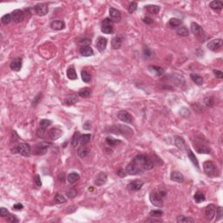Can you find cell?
Instances as JSON below:
<instances>
[{
  "instance_id": "6da1fadb",
  "label": "cell",
  "mask_w": 223,
  "mask_h": 223,
  "mask_svg": "<svg viewBox=\"0 0 223 223\" xmlns=\"http://www.w3.org/2000/svg\"><path fill=\"white\" fill-rule=\"evenodd\" d=\"M153 160L144 154H139L126 166V171L130 175L142 174L144 171H150L154 168Z\"/></svg>"
},
{
  "instance_id": "7a4b0ae2",
  "label": "cell",
  "mask_w": 223,
  "mask_h": 223,
  "mask_svg": "<svg viewBox=\"0 0 223 223\" xmlns=\"http://www.w3.org/2000/svg\"><path fill=\"white\" fill-rule=\"evenodd\" d=\"M11 152L14 154H20L22 156L28 157L31 154V146L26 143H19L12 147Z\"/></svg>"
},
{
  "instance_id": "3957f363",
  "label": "cell",
  "mask_w": 223,
  "mask_h": 223,
  "mask_svg": "<svg viewBox=\"0 0 223 223\" xmlns=\"http://www.w3.org/2000/svg\"><path fill=\"white\" fill-rule=\"evenodd\" d=\"M203 169L206 174L209 177H217L219 174L216 165L211 160H207L203 163Z\"/></svg>"
},
{
  "instance_id": "277c9868",
  "label": "cell",
  "mask_w": 223,
  "mask_h": 223,
  "mask_svg": "<svg viewBox=\"0 0 223 223\" xmlns=\"http://www.w3.org/2000/svg\"><path fill=\"white\" fill-rule=\"evenodd\" d=\"M162 196L157 193V192H153L150 193V196H149V199H150V201L151 203L155 206L157 207H163V200H162Z\"/></svg>"
},
{
  "instance_id": "5b68a950",
  "label": "cell",
  "mask_w": 223,
  "mask_h": 223,
  "mask_svg": "<svg viewBox=\"0 0 223 223\" xmlns=\"http://www.w3.org/2000/svg\"><path fill=\"white\" fill-rule=\"evenodd\" d=\"M112 132H113V134H122V135H127V133L130 134V135L134 134V131L131 128H129L127 126H125L123 125H117V126H115L114 127H112Z\"/></svg>"
},
{
  "instance_id": "8992f818",
  "label": "cell",
  "mask_w": 223,
  "mask_h": 223,
  "mask_svg": "<svg viewBox=\"0 0 223 223\" xmlns=\"http://www.w3.org/2000/svg\"><path fill=\"white\" fill-rule=\"evenodd\" d=\"M51 144L48 142H39L38 144H37L35 150H34V154L37 155H45L48 150V148L50 147Z\"/></svg>"
},
{
  "instance_id": "52a82bcc",
  "label": "cell",
  "mask_w": 223,
  "mask_h": 223,
  "mask_svg": "<svg viewBox=\"0 0 223 223\" xmlns=\"http://www.w3.org/2000/svg\"><path fill=\"white\" fill-rule=\"evenodd\" d=\"M101 32L106 34H111L113 32V25H112V21L111 20V18H106L103 20L102 26H101Z\"/></svg>"
},
{
  "instance_id": "ba28073f",
  "label": "cell",
  "mask_w": 223,
  "mask_h": 223,
  "mask_svg": "<svg viewBox=\"0 0 223 223\" xmlns=\"http://www.w3.org/2000/svg\"><path fill=\"white\" fill-rule=\"evenodd\" d=\"M117 117L125 123H128V124H131L134 120V117L133 115H131L129 112L127 111H125V110H121L118 113H117Z\"/></svg>"
},
{
  "instance_id": "9c48e42d",
  "label": "cell",
  "mask_w": 223,
  "mask_h": 223,
  "mask_svg": "<svg viewBox=\"0 0 223 223\" xmlns=\"http://www.w3.org/2000/svg\"><path fill=\"white\" fill-rule=\"evenodd\" d=\"M144 185V182L140 180V179H135V180H133L131 181L128 185H127V188L129 191H132V192H137L139 190H140L142 188Z\"/></svg>"
},
{
  "instance_id": "30bf717a",
  "label": "cell",
  "mask_w": 223,
  "mask_h": 223,
  "mask_svg": "<svg viewBox=\"0 0 223 223\" xmlns=\"http://www.w3.org/2000/svg\"><path fill=\"white\" fill-rule=\"evenodd\" d=\"M34 11L38 16H45L48 13V6L45 3H39L34 7Z\"/></svg>"
},
{
  "instance_id": "8fae6325",
  "label": "cell",
  "mask_w": 223,
  "mask_h": 223,
  "mask_svg": "<svg viewBox=\"0 0 223 223\" xmlns=\"http://www.w3.org/2000/svg\"><path fill=\"white\" fill-rule=\"evenodd\" d=\"M223 41L222 38H217V39H213L212 41H210L207 44V48L209 50H211L213 52H216L218 49L222 48V46Z\"/></svg>"
},
{
  "instance_id": "7c38bea8",
  "label": "cell",
  "mask_w": 223,
  "mask_h": 223,
  "mask_svg": "<svg viewBox=\"0 0 223 223\" xmlns=\"http://www.w3.org/2000/svg\"><path fill=\"white\" fill-rule=\"evenodd\" d=\"M109 13H110V17H111V20L114 23L120 22L121 20V13L120 11L116 10L115 8H110L109 10Z\"/></svg>"
},
{
  "instance_id": "4fadbf2b",
  "label": "cell",
  "mask_w": 223,
  "mask_h": 223,
  "mask_svg": "<svg viewBox=\"0 0 223 223\" xmlns=\"http://www.w3.org/2000/svg\"><path fill=\"white\" fill-rule=\"evenodd\" d=\"M215 212H216V207L213 204L208 205L206 207V210H205V213H206V216H207V220L212 221L213 217L215 216Z\"/></svg>"
},
{
  "instance_id": "5bb4252c",
  "label": "cell",
  "mask_w": 223,
  "mask_h": 223,
  "mask_svg": "<svg viewBox=\"0 0 223 223\" xmlns=\"http://www.w3.org/2000/svg\"><path fill=\"white\" fill-rule=\"evenodd\" d=\"M107 45V39L104 37H99L97 38V42H96V47L98 48L99 52H103Z\"/></svg>"
},
{
  "instance_id": "9a60e30c",
  "label": "cell",
  "mask_w": 223,
  "mask_h": 223,
  "mask_svg": "<svg viewBox=\"0 0 223 223\" xmlns=\"http://www.w3.org/2000/svg\"><path fill=\"white\" fill-rule=\"evenodd\" d=\"M11 18L12 21H14L15 23H20L22 22L24 19V12L21 10H15L11 13Z\"/></svg>"
},
{
  "instance_id": "2e32d148",
  "label": "cell",
  "mask_w": 223,
  "mask_h": 223,
  "mask_svg": "<svg viewBox=\"0 0 223 223\" xmlns=\"http://www.w3.org/2000/svg\"><path fill=\"white\" fill-rule=\"evenodd\" d=\"M194 147L196 148V151H197L199 154H208L211 152L210 148H209L207 145L201 143V141L198 142L197 144H195V145H194Z\"/></svg>"
},
{
  "instance_id": "e0dca14e",
  "label": "cell",
  "mask_w": 223,
  "mask_h": 223,
  "mask_svg": "<svg viewBox=\"0 0 223 223\" xmlns=\"http://www.w3.org/2000/svg\"><path fill=\"white\" fill-rule=\"evenodd\" d=\"M191 32L193 35L196 36H202L201 34L204 33V31L201 25H199L197 23H192L191 24Z\"/></svg>"
},
{
  "instance_id": "ac0fdd59",
  "label": "cell",
  "mask_w": 223,
  "mask_h": 223,
  "mask_svg": "<svg viewBox=\"0 0 223 223\" xmlns=\"http://www.w3.org/2000/svg\"><path fill=\"white\" fill-rule=\"evenodd\" d=\"M51 28L56 31H61L66 28V24L63 20H53L51 23Z\"/></svg>"
},
{
  "instance_id": "d6986e66",
  "label": "cell",
  "mask_w": 223,
  "mask_h": 223,
  "mask_svg": "<svg viewBox=\"0 0 223 223\" xmlns=\"http://www.w3.org/2000/svg\"><path fill=\"white\" fill-rule=\"evenodd\" d=\"M106 180H107V174L105 173H100V174H98L97 178L94 181V184L96 186L100 187V186H103L104 184H106Z\"/></svg>"
},
{
  "instance_id": "ffe728a7",
  "label": "cell",
  "mask_w": 223,
  "mask_h": 223,
  "mask_svg": "<svg viewBox=\"0 0 223 223\" xmlns=\"http://www.w3.org/2000/svg\"><path fill=\"white\" fill-rule=\"evenodd\" d=\"M10 67L12 71L14 72H18L20 71L21 67H22V59L21 58H15L14 60H12L10 64Z\"/></svg>"
},
{
  "instance_id": "44dd1931",
  "label": "cell",
  "mask_w": 223,
  "mask_h": 223,
  "mask_svg": "<svg viewBox=\"0 0 223 223\" xmlns=\"http://www.w3.org/2000/svg\"><path fill=\"white\" fill-rule=\"evenodd\" d=\"M63 134V132L58 129V128H52L49 131V138L52 140H58V138L61 137V135Z\"/></svg>"
},
{
  "instance_id": "7402d4cb",
  "label": "cell",
  "mask_w": 223,
  "mask_h": 223,
  "mask_svg": "<svg viewBox=\"0 0 223 223\" xmlns=\"http://www.w3.org/2000/svg\"><path fill=\"white\" fill-rule=\"evenodd\" d=\"M171 179L173 181H175V182H179V183H182L184 180H185V178L183 176V174L180 173V172H178V171H174L171 174V176H170Z\"/></svg>"
},
{
  "instance_id": "603a6c76",
  "label": "cell",
  "mask_w": 223,
  "mask_h": 223,
  "mask_svg": "<svg viewBox=\"0 0 223 223\" xmlns=\"http://www.w3.org/2000/svg\"><path fill=\"white\" fill-rule=\"evenodd\" d=\"M174 144H175V145L178 147L179 150L185 151V149H186V142H185V140L182 137L175 136L174 137Z\"/></svg>"
},
{
  "instance_id": "cb8c5ba5",
  "label": "cell",
  "mask_w": 223,
  "mask_h": 223,
  "mask_svg": "<svg viewBox=\"0 0 223 223\" xmlns=\"http://www.w3.org/2000/svg\"><path fill=\"white\" fill-rule=\"evenodd\" d=\"M121 45H122V38L119 36H116L114 37L112 39V47L114 49V50H118L121 47Z\"/></svg>"
},
{
  "instance_id": "d4e9b609",
  "label": "cell",
  "mask_w": 223,
  "mask_h": 223,
  "mask_svg": "<svg viewBox=\"0 0 223 223\" xmlns=\"http://www.w3.org/2000/svg\"><path fill=\"white\" fill-rule=\"evenodd\" d=\"M79 53H80V55L83 56V57H90V56L93 55L94 52H93L92 49L90 46H84V47L80 48Z\"/></svg>"
},
{
  "instance_id": "484cf974",
  "label": "cell",
  "mask_w": 223,
  "mask_h": 223,
  "mask_svg": "<svg viewBox=\"0 0 223 223\" xmlns=\"http://www.w3.org/2000/svg\"><path fill=\"white\" fill-rule=\"evenodd\" d=\"M89 154V149L85 145H81L78 148V157L84 159Z\"/></svg>"
},
{
  "instance_id": "4316f807",
  "label": "cell",
  "mask_w": 223,
  "mask_h": 223,
  "mask_svg": "<svg viewBox=\"0 0 223 223\" xmlns=\"http://www.w3.org/2000/svg\"><path fill=\"white\" fill-rule=\"evenodd\" d=\"M209 6L214 11H219L223 8V4L222 1H212L209 4Z\"/></svg>"
},
{
  "instance_id": "83f0119b",
  "label": "cell",
  "mask_w": 223,
  "mask_h": 223,
  "mask_svg": "<svg viewBox=\"0 0 223 223\" xmlns=\"http://www.w3.org/2000/svg\"><path fill=\"white\" fill-rule=\"evenodd\" d=\"M149 70L152 72H154L157 76H162L165 73V71L162 67L157 66H149Z\"/></svg>"
},
{
  "instance_id": "f1b7e54d",
  "label": "cell",
  "mask_w": 223,
  "mask_h": 223,
  "mask_svg": "<svg viewBox=\"0 0 223 223\" xmlns=\"http://www.w3.org/2000/svg\"><path fill=\"white\" fill-rule=\"evenodd\" d=\"M67 77L69 79L71 80H74V79H77L78 78V76H77V72L74 69L73 66H70L68 69H67L66 72Z\"/></svg>"
},
{
  "instance_id": "f546056e",
  "label": "cell",
  "mask_w": 223,
  "mask_h": 223,
  "mask_svg": "<svg viewBox=\"0 0 223 223\" xmlns=\"http://www.w3.org/2000/svg\"><path fill=\"white\" fill-rule=\"evenodd\" d=\"M78 179H79V174H78V173H75V172L71 173V174H68V176H67V180H68V182H69L70 184H74V183H76Z\"/></svg>"
},
{
  "instance_id": "4dcf8cb0",
  "label": "cell",
  "mask_w": 223,
  "mask_h": 223,
  "mask_svg": "<svg viewBox=\"0 0 223 223\" xmlns=\"http://www.w3.org/2000/svg\"><path fill=\"white\" fill-rule=\"evenodd\" d=\"M188 159L191 160V162L196 167V168L199 169L200 167H199V162H198V160H197V158L195 157V154H194L191 150H188Z\"/></svg>"
},
{
  "instance_id": "1f68e13d",
  "label": "cell",
  "mask_w": 223,
  "mask_h": 223,
  "mask_svg": "<svg viewBox=\"0 0 223 223\" xmlns=\"http://www.w3.org/2000/svg\"><path fill=\"white\" fill-rule=\"evenodd\" d=\"M191 79L197 85V86H201L203 84V78L201 77V75L196 74V73H192L190 75Z\"/></svg>"
},
{
  "instance_id": "d6a6232c",
  "label": "cell",
  "mask_w": 223,
  "mask_h": 223,
  "mask_svg": "<svg viewBox=\"0 0 223 223\" xmlns=\"http://www.w3.org/2000/svg\"><path fill=\"white\" fill-rule=\"evenodd\" d=\"M91 92H92V90L88 87H85V88L79 90L78 93L81 98H88L91 95Z\"/></svg>"
},
{
  "instance_id": "836d02e7",
  "label": "cell",
  "mask_w": 223,
  "mask_h": 223,
  "mask_svg": "<svg viewBox=\"0 0 223 223\" xmlns=\"http://www.w3.org/2000/svg\"><path fill=\"white\" fill-rule=\"evenodd\" d=\"M80 137H81V135L79 134V132L77 131V132H75L74 134H73V136H72V141H71V143H72V146H77L78 144V142H80Z\"/></svg>"
},
{
  "instance_id": "e575fe53",
  "label": "cell",
  "mask_w": 223,
  "mask_h": 223,
  "mask_svg": "<svg viewBox=\"0 0 223 223\" xmlns=\"http://www.w3.org/2000/svg\"><path fill=\"white\" fill-rule=\"evenodd\" d=\"M176 33L178 34L179 36L187 37V36L189 35V31L186 26H179L177 29V31H176Z\"/></svg>"
},
{
  "instance_id": "d590c367",
  "label": "cell",
  "mask_w": 223,
  "mask_h": 223,
  "mask_svg": "<svg viewBox=\"0 0 223 223\" xmlns=\"http://www.w3.org/2000/svg\"><path fill=\"white\" fill-rule=\"evenodd\" d=\"M177 222L179 223H189V222H194V220L193 218L190 217H187L184 215H179L177 217Z\"/></svg>"
},
{
  "instance_id": "8d00e7d4",
  "label": "cell",
  "mask_w": 223,
  "mask_h": 223,
  "mask_svg": "<svg viewBox=\"0 0 223 223\" xmlns=\"http://www.w3.org/2000/svg\"><path fill=\"white\" fill-rule=\"evenodd\" d=\"M145 9L149 11L150 13H152V14H157V13H159V11L160 10L159 6L155 5V4H149V5H146V6H145Z\"/></svg>"
},
{
  "instance_id": "74e56055",
  "label": "cell",
  "mask_w": 223,
  "mask_h": 223,
  "mask_svg": "<svg viewBox=\"0 0 223 223\" xmlns=\"http://www.w3.org/2000/svg\"><path fill=\"white\" fill-rule=\"evenodd\" d=\"M193 199H194V201H195L196 203H201L202 201H206V197H205L204 193H201V192H197V193H195V194H194V196H193Z\"/></svg>"
},
{
  "instance_id": "f35d334b",
  "label": "cell",
  "mask_w": 223,
  "mask_h": 223,
  "mask_svg": "<svg viewBox=\"0 0 223 223\" xmlns=\"http://www.w3.org/2000/svg\"><path fill=\"white\" fill-rule=\"evenodd\" d=\"M91 138H92V135L91 134H83L81 135L80 137V143L81 145H86L88 144L91 140Z\"/></svg>"
},
{
  "instance_id": "ab89813d",
  "label": "cell",
  "mask_w": 223,
  "mask_h": 223,
  "mask_svg": "<svg viewBox=\"0 0 223 223\" xmlns=\"http://www.w3.org/2000/svg\"><path fill=\"white\" fill-rule=\"evenodd\" d=\"M81 78H82V80L86 83H89L92 79V77L90 75L89 73L86 71H82L81 72Z\"/></svg>"
},
{
  "instance_id": "60d3db41",
  "label": "cell",
  "mask_w": 223,
  "mask_h": 223,
  "mask_svg": "<svg viewBox=\"0 0 223 223\" xmlns=\"http://www.w3.org/2000/svg\"><path fill=\"white\" fill-rule=\"evenodd\" d=\"M181 20L179 19V18H173L169 20V24L172 26V27H178L181 24Z\"/></svg>"
},
{
  "instance_id": "b9f144b4",
  "label": "cell",
  "mask_w": 223,
  "mask_h": 223,
  "mask_svg": "<svg viewBox=\"0 0 223 223\" xmlns=\"http://www.w3.org/2000/svg\"><path fill=\"white\" fill-rule=\"evenodd\" d=\"M55 201L58 204H62L66 202V198L60 193H57L55 195Z\"/></svg>"
},
{
  "instance_id": "7bdbcfd3",
  "label": "cell",
  "mask_w": 223,
  "mask_h": 223,
  "mask_svg": "<svg viewBox=\"0 0 223 223\" xmlns=\"http://www.w3.org/2000/svg\"><path fill=\"white\" fill-rule=\"evenodd\" d=\"M106 143L108 144L109 145H118L119 143H120V140H116V139H113V138H112V137H107L106 139Z\"/></svg>"
},
{
  "instance_id": "ee69618b",
  "label": "cell",
  "mask_w": 223,
  "mask_h": 223,
  "mask_svg": "<svg viewBox=\"0 0 223 223\" xmlns=\"http://www.w3.org/2000/svg\"><path fill=\"white\" fill-rule=\"evenodd\" d=\"M204 104L207 106H209V107H213V105H214V100L213 97H207L204 99Z\"/></svg>"
},
{
  "instance_id": "f6af8a7d",
  "label": "cell",
  "mask_w": 223,
  "mask_h": 223,
  "mask_svg": "<svg viewBox=\"0 0 223 223\" xmlns=\"http://www.w3.org/2000/svg\"><path fill=\"white\" fill-rule=\"evenodd\" d=\"M11 20H12V18H11V14H5L4 16H3V17L1 18V22L3 23L4 24H9Z\"/></svg>"
},
{
  "instance_id": "bcb514c9",
  "label": "cell",
  "mask_w": 223,
  "mask_h": 223,
  "mask_svg": "<svg viewBox=\"0 0 223 223\" xmlns=\"http://www.w3.org/2000/svg\"><path fill=\"white\" fill-rule=\"evenodd\" d=\"M216 221H220L223 218V208L222 207H216Z\"/></svg>"
},
{
  "instance_id": "7dc6e473",
  "label": "cell",
  "mask_w": 223,
  "mask_h": 223,
  "mask_svg": "<svg viewBox=\"0 0 223 223\" xmlns=\"http://www.w3.org/2000/svg\"><path fill=\"white\" fill-rule=\"evenodd\" d=\"M52 123V120H40V122H39V126H40L41 128L46 129Z\"/></svg>"
},
{
  "instance_id": "c3c4849f",
  "label": "cell",
  "mask_w": 223,
  "mask_h": 223,
  "mask_svg": "<svg viewBox=\"0 0 223 223\" xmlns=\"http://www.w3.org/2000/svg\"><path fill=\"white\" fill-rule=\"evenodd\" d=\"M77 102V99L75 97H69V98H66V100H65V104L67 105V106H72L74 105L75 103Z\"/></svg>"
},
{
  "instance_id": "681fc988",
  "label": "cell",
  "mask_w": 223,
  "mask_h": 223,
  "mask_svg": "<svg viewBox=\"0 0 223 223\" xmlns=\"http://www.w3.org/2000/svg\"><path fill=\"white\" fill-rule=\"evenodd\" d=\"M137 8H138V4H137L136 2H133V3H131V4H129L128 11H129L130 13H134V12L136 11Z\"/></svg>"
},
{
  "instance_id": "f907efd6",
  "label": "cell",
  "mask_w": 223,
  "mask_h": 223,
  "mask_svg": "<svg viewBox=\"0 0 223 223\" xmlns=\"http://www.w3.org/2000/svg\"><path fill=\"white\" fill-rule=\"evenodd\" d=\"M92 43V40L90 38H85V39H82L78 42V45H81L82 47L84 46H89Z\"/></svg>"
},
{
  "instance_id": "816d5d0a",
  "label": "cell",
  "mask_w": 223,
  "mask_h": 223,
  "mask_svg": "<svg viewBox=\"0 0 223 223\" xmlns=\"http://www.w3.org/2000/svg\"><path fill=\"white\" fill-rule=\"evenodd\" d=\"M67 195L69 198L71 199H73L77 196V191L74 189V188H71L69 191H67Z\"/></svg>"
},
{
  "instance_id": "f5cc1de1",
  "label": "cell",
  "mask_w": 223,
  "mask_h": 223,
  "mask_svg": "<svg viewBox=\"0 0 223 223\" xmlns=\"http://www.w3.org/2000/svg\"><path fill=\"white\" fill-rule=\"evenodd\" d=\"M163 214V212L161 210H154L150 212V216L151 217H160Z\"/></svg>"
},
{
  "instance_id": "db71d44e",
  "label": "cell",
  "mask_w": 223,
  "mask_h": 223,
  "mask_svg": "<svg viewBox=\"0 0 223 223\" xmlns=\"http://www.w3.org/2000/svg\"><path fill=\"white\" fill-rule=\"evenodd\" d=\"M7 222H18V220L17 219V217L13 214H9L7 216Z\"/></svg>"
},
{
  "instance_id": "11a10c76",
  "label": "cell",
  "mask_w": 223,
  "mask_h": 223,
  "mask_svg": "<svg viewBox=\"0 0 223 223\" xmlns=\"http://www.w3.org/2000/svg\"><path fill=\"white\" fill-rule=\"evenodd\" d=\"M10 214V213L9 211L5 208V207H1L0 208V215L2 216V217H6V216H8Z\"/></svg>"
},
{
  "instance_id": "9f6ffc18",
  "label": "cell",
  "mask_w": 223,
  "mask_h": 223,
  "mask_svg": "<svg viewBox=\"0 0 223 223\" xmlns=\"http://www.w3.org/2000/svg\"><path fill=\"white\" fill-rule=\"evenodd\" d=\"M45 129H44V128L39 127V128L37 130V135H38L39 138H44V136H45Z\"/></svg>"
},
{
  "instance_id": "6f0895ef",
  "label": "cell",
  "mask_w": 223,
  "mask_h": 223,
  "mask_svg": "<svg viewBox=\"0 0 223 223\" xmlns=\"http://www.w3.org/2000/svg\"><path fill=\"white\" fill-rule=\"evenodd\" d=\"M213 74L217 77L218 78H223V73L222 72H221V71H219V70H213Z\"/></svg>"
},
{
  "instance_id": "680465c9",
  "label": "cell",
  "mask_w": 223,
  "mask_h": 223,
  "mask_svg": "<svg viewBox=\"0 0 223 223\" xmlns=\"http://www.w3.org/2000/svg\"><path fill=\"white\" fill-rule=\"evenodd\" d=\"M34 181H35V183L37 184V186H38V187H41V186H42V182H41V179H40V177H39L38 174L36 175V177L34 179Z\"/></svg>"
},
{
  "instance_id": "91938a15",
  "label": "cell",
  "mask_w": 223,
  "mask_h": 223,
  "mask_svg": "<svg viewBox=\"0 0 223 223\" xmlns=\"http://www.w3.org/2000/svg\"><path fill=\"white\" fill-rule=\"evenodd\" d=\"M126 174H127L126 171V170H123V169H120V170L118 171V175H119L120 177H121V178L126 176Z\"/></svg>"
},
{
  "instance_id": "94428289",
  "label": "cell",
  "mask_w": 223,
  "mask_h": 223,
  "mask_svg": "<svg viewBox=\"0 0 223 223\" xmlns=\"http://www.w3.org/2000/svg\"><path fill=\"white\" fill-rule=\"evenodd\" d=\"M23 208H24V206L21 203H17L13 206V209L15 210H22Z\"/></svg>"
},
{
  "instance_id": "6125c7cd",
  "label": "cell",
  "mask_w": 223,
  "mask_h": 223,
  "mask_svg": "<svg viewBox=\"0 0 223 223\" xmlns=\"http://www.w3.org/2000/svg\"><path fill=\"white\" fill-rule=\"evenodd\" d=\"M143 22L145 23V24H151L154 23V20L152 18H150L149 17H145L143 18Z\"/></svg>"
},
{
  "instance_id": "be15d7a7",
  "label": "cell",
  "mask_w": 223,
  "mask_h": 223,
  "mask_svg": "<svg viewBox=\"0 0 223 223\" xmlns=\"http://www.w3.org/2000/svg\"><path fill=\"white\" fill-rule=\"evenodd\" d=\"M91 127H92V126H91V123L90 122H86L84 124V126H83V128L84 129H86V130H90L91 129Z\"/></svg>"
},
{
  "instance_id": "e7e4bbea",
  "label": "cell",
  "mask_w": 223,
  "mask_h": 223,
  "mask_svg": "<svg viewBox=\"0 0 223 223\" xmlns=\"http://www.w3.org/2000/svg\"><path fill=\"white\" fill-rule=\"evenodd\" d=\"M144 54L146 55V57H150V56L152 55V52H151V51L149 50V48H145V50H144Z\"/></svg>"
},
{
  "instance_id": "03108f58",
  "label": "cell",
  "mask_w": 223,
  "mask_h": 223,
  "mask_svg": "<svg viewBox=\"0 0 223 223\" xmlns=\"http://www.w3.org/2000/svg\"><path fill=\"white\" fill-rule=\"evenodd\" d=\"M88 190H89V192H92V191H93V188H92V187H90Z\"/></svg>"
}]
</instances>
